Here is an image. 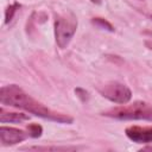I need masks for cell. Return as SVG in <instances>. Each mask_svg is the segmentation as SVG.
<instances>
[{"label":"cell","mask_w":152,"mask_h":152,"mask_svg":"<svg viewBox=\"0 0 152 152\" xmlns=\"http://www.w3.org/2000/svg\"><path fill=\"white\" fill-rule=\"evenodd\" d=\"M91 23H93L94 25H96L97 27H100V28L107 30V31H109V32H114L113 25H112L109 21H107L106 19H103V18H93Z\"/></svg>","instance_id":"cell-9"},{"label":"cell","mask_w":152,"mask_h":152,"mask_svg":"<svg viewBox=\"0 0 152 152\" xmlns=\"http://www.w3.org/2000/svg\"><path fill=\"white\" fill-rule=\"evenodd\" d=\"M144 150H145V151H152V146H151V147H145Z\"/></svg>","instance_id":"cell-14"},{"label":"cell","mask_w":152,"mask_h":152,"mask_svg":"<svg viewBox=\"0 0 152 152\" xmlns=\"http://www.w3.org/2000/svg\"><path fill=\"white\" fill-rule=\"evenodd\" d=\"M77 28V19L74 13L68 12L59 14L55 19V38L61 49H64L70 43Z\"/></svg>","instance_id":"cell-3"},{"label":"cell","mask_w":152,"mask_h":152,"mask_svg":"<svg viewBox=\"0 0 152 152\" xmlns=\"http://www.w3.org/2000/svg\"><path fill=\"white\" fill-rule=\"evenodd\" d=\"M97 90L103 97L108 99L109 101H112L114 103H119V104L127 103L132 97L131 89L127 86H125L120 82H116V81L106 82L104 84L99 87Z\"/></svg>","instance_id":"cell-4"},{"label":"cell","mask_w":152,"mask_h":152,"mask_svg":"<svg viewBox=\"0 0 152 152\" xmlns=\"http://www.w3.org/2000/svg\"><path fill=\"white\" fill-rule=\"evenodd\" d=\"M23 150H34V151H68V150H76V147H58V146H32L25 147Z\"/></svg>","instance_id":"cell-8"},{"label":"cell","mask_w":152,"mask_h":152,"mask_svg":"<svg viewBox=\"0 0 152 152\" xmlns=\"http://www.w3.org/2000/svg\"><path fill=\"white\" fill-rule=\"evenodd\" d=\"M28 137L30 134L21 129L13 128V127H5V126L0 127V140L4 146H11V145L19 144L24 141L25 139H27Z\"/></svg>","instance_id":"cell-5"},{"label":"cell","mask_w":152,"mask_h":152,"mask_svg":"<svg viewBox=\"0 0 152 152\" xmlns=\"http://www.w3.org/2000/svg\"><path fill=\"white\" fill-rule=\"evenodd\" d=\"M30 118L26 114L23 113H14V112H6L5 108L0 109V122L5 124V122H21V121H26Z\"/></svg>","instance_id":"cell-7"},{"label":"cell","mask_w":152,"mask_h":152,"mask_svg":"<svg viewBox=\"0 0 152 152\" xmlns=\"http://www.w3.org/2000/svg\"><path fill=\"white\" fill-rule=\"evenodd\" d=\"M126 135L134 142L147 144L152 142V126H129L125 131Z\"/></svg>","instance_id":"cell-6"},{"label":"cell","mask_w":152,"mask_h":152,"mask_svg":"<svg viewBox=\"0 0 152 152\" xmlns=\"http://www.w3.org/2000/svg\"><path fill=\"white\" fill-rule=\"evenodd\" d=\"M75 93L77 94L78 97H81L82 101H86V100L88 99V93H87L86 90L81 89V88H76V89H75Z\"/></svg>","instance_id":"cell-12"},{"label":"cell","mask_w":152,"mask_h":152,"mask_svg":"<svg viewBox=\"0 0 152 152\" xmlns=\"http://www.w3.org/2000/svg\"><path fill=\"white\" fill-rule=\"evenodd\" d=\"M0 102L6 106H12L15 108L24 109L36 116L59 122V124H72L74 119L69 115L57 113L48 107H45L43 103L38 102L33 97H31L28 94H26L19 86L11 84L5 86L0 89Z\"/></svg>","instance_id":"cell-1"},{"label":"cell","mask_w":152,"mask_h":152,"mask_svg":"<svg viewBox=\"0 0 152 152\" xmlns=\"http://www.w3.org/2000/svg\"><path fill=\"white\" fill-rule=\"evenodd\" d=\"M104 116L119 120H148L152 121V106L146 102H134L128 106L116 107L102 113Z\"/></svg>","instance_id":"cell-2"},{"label":"cell","mask_w":152,"mask_h":152,"mask_svg":"<svg viewBox=\"0 0 152 152\" xmlns=\"http://www.w3.org/2000/svg\"><path fill=\"white\" fill-rule=\"evenodd\" d=\"M151 18H152V15H151Z\"/></svg>","instance_id":"cell-15"},{"label":"cell","mask_w":152,"mask_h":152,"mask_svg":"<svg viewBox=\"0 0 152 152\" xmlns=\"http://www.w3.org/2000/svg\"><path fill=\"white\" fill-rule=\"evenodd\" d=\"M27 132L30 134V137L32 138H38L42 135V132H43V128L42 126H39L38 124H31L27 126Z\"/></svg>","instance_id":"cell-11"},{"label":"cell","mask_w":152,"mask_h":152,"mask_svg":"<svg viewBox=\"0 0 152 152\" xmlns=\"http://www.w3.org/2000/svg\"><path fill=\"white\" fill-rule=\"evenodd\" d=\"M19 7H20L19 4H13V5H10V6L6 8V11H5V24H8V23L12 20L14 13L17 12V10H18Z\"/></svg>","instance_id":"cell-10"},{"label":"cell","mask_w":152,"mask_h":152,"mask_svg":"<svg viewBox=\"0 0 152 152\" xmlns=\"http://www.w3.org/2000/svg\"><path fill=\"white\" fill-rule=\"evenodd\" d=\"M93 4H96V5H100L101 4V0H90Z\"/></svg>","instance_id":"cell-13"}]
</instances>
